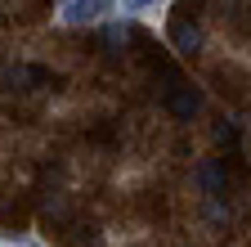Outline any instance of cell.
Returning <instances> with one entry per match:
<instances>
[{
	"instance_id": "cell-7",
	"label": "cell",
	"mask_w": 251,
	"mask_h": 247,
	"mask_svg": "<svg viewBox=\"0 0 251 247\" xmlns=\"http://www.w3.org/2000/svg\"><path fill=\"white\" fill-rule=\"evenodd\" d=\"M211 135H215V144H238V126H233L229 117H220L215 126H211Z\"/></svg>"
},
{
	"instance_id": "cell-4",
	"label": "cell",
	"mask_w": 251,
	"mask_h": 247,
	"mask_svg": "<svg viewBox=\"0 0 251 247\" xmlns=\"http://www.w3.org/2000/svg\"><path fill=\"white\" fill-rule=\"evenodd\" d=\"M193 180H198V189H202L206 198H220V193L229 189V166L220 162V158H206V162H198Z\"/></svg>"
},
{
	"instance_id": "cell-8",
	"label": "cell",
	"mask_w": 251,
	"mask_h": 247,
	"mask_svg": "<svg viewBox=\"0 0 251 247\" xmlns=\"http://www.w3.org/2000/svg\"><path fill=\"white\" fill-rule=\"evenodd\" d=\"M148 5H157V0H121V14H139V9H148Z\"/></svg>"
},
{
	"instance_id": "cell-5",
	"label": "cell",
	"mask_w": 251,
	"mask_h": 247,
	"mask_svg": "<svg viewBox=\"0 0 251 247\" xmlns=\"http://www.w3.org/2000/svg\"><path fill=\"white\" fill-rule=\"evenodd\" d=\"M0 81H5V90H31V85H45L50 72L36 68V63H14V68L0 72Z\"/></svg>"
},
{
	"instance_id": "cell-1",
	"label": "cell",
	"mask_w": 251,
	"mask_h": 247,
	"mask_svg": "<svg viewBox=\"0 0 251 247\" xmlns=\"http://www.w3.org/2000/svg\"><path fill=\"white\" fill-rule=\"evenodd\" d=\"M166 108H171L175 121H193L202 112V90L188 85V81H171L166 85Z\"/></svg>"
},
{
	"instance_id": "cell-6",
	"label": "cell",
	"mask_w": 251,
	"mask_h": 247,
	"mask_svg": "<svg viewBox=\"0 0 251 247\" xmlns=\"http://www.w3.org/2000/svg\"><path fill=\"white\" fill-rule=\"evenodd\" d=\"M126 41H130V23H108V27H103V45H108V50H117V45H126Z\"/></svg>"
},
{
	"instance_id": "cell-2",
	"label": "cell",
	"mask_w": 251,
	"mask_h": 247,
	"mask_svg": "<svg viewBox=\"0 0 251 247\" xmlns=\"http://www.w3.org/2000/svg\"><path fill=\"white\" fill-rule=\"evenodd\" d=\"M171 45L179 54H198L202 50V27H198L193 9H175L171 14Z\"/></svg>"
},
{
	"instance_id": "cell-3",
	"label": "cell",
	"mask_w": 251,
	"mask_h": 247,
	"mask_svg": "<svg viewBox=\"0 0 251 247\" xmlns=\"http://www.w3.org/2000/svg\"><path fill=\"white\" fill-rule=\"evenodd\" d=\"M117 0H63V23L68 27H85V23H99L103 14H112Z\"/></svg>"
}]
</instances>
